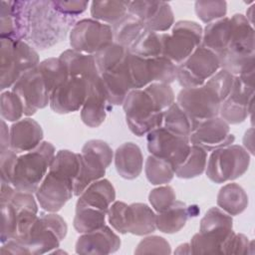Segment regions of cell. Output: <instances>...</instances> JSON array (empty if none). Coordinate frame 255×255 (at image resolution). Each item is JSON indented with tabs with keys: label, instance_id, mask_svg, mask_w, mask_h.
<instances>
[{
	"label": "cell",
	"instance_id": "obj_1",
	"mask_svg": "<svg viewBox=\"0 0 255 255\" xmlns=\"http://www.w3.org/2000/svg\"><path fill=\"white\" fill-rule=\"evenodd\" d=\"M18 7L21 40L35 49L46 50L60 43L77 22L59 12L53 1H18Z\"/></svg>",
	"mask_w": 255,
	"mask_h": 255
},
{
	"label": "cell",
	"instance_id": "obj_2",
	"mask_svg": "<svg viewBox=\"0 0 255 255\" xmlns=\"http://www.w3.org/2000/svg\"><path fill=\"white\" fill-rule=\"evenodd\" d=\"M234 76L220 69L202 86L182 88L176 96V103L194 120L202 122L218 116L222 102L232 88Z\"/></svg>",
	"mask_w": 255,
	"mask_h": 255
},
{
	"label": "cell",
	"instance_id": "obj_3",
	"mask_svg": "<svg viewBox=\"0 0 255 255\" xmlns=\"http://www.w3.org/2000/svg\"><path fill=\"white\" fill-rule=\"evenodd\" d=\"M230 20V40L226 50L218 58L221 69L238 76L255 69V31L242 14H234Z\"/></svg>",
	"mask_w": 255,
	"mask_h": 255
},
{
	"label": "cell",
	"instance_id": "obj_4",
	"mask_svg": "<svg viewBox=\"0 0 255 255\" xmlns=\"http://www.w3.org/2000/svg\"><path fill=\"white\" fill-rule=\"evenodd\" d=\"M55 154V146L50 141L43 140L35 149L18 155L12 179L14 188L35 193L46 176Z\"/></svg>",
	"mask_w": 255,
	"mask_h": 255
},
{
	"label": "cell",
	"instance_id": "obj_5",
	"mask_svg": "<svg viewBox=\"0 0 255 255\" xmlns=\"http://www.w3.org/2000/svg\"><path fill=\"white\" fill-rule=\"evenodd\" d=\"M40 64L39 54L34 47L23 40L1 38L0 89L3 92L19 80L26 72Z\"/></svg>",
	"mask_w": 255,
	"mask_h": 255
},
{
	"label": "cell",
	"instance_id": "obj_6",
	"mask_svg": "<svg viewBox=\"0 0 255 255\" xmlns=\"http://www.w3.org/2000/svg\"><path fill=\"white\" fill-rule=\"evenodd\" d=\"M129 130L142 136L162 126L163 112L144 89L131 90L123 103Z\"/></svg>",
	"mask_w": 255,
	"mask_h": 255
},
{
	"label": "cell",
	"instance_id": "obj_7",
	"mask_svg": "<svg viewBox=\"0 0 255 255\" xmlns=\"http://www.w3.org/2000/svg\"><path fill=\"white\" fill-rule=\"evenodd\" d=\"M80 169L74 181V195L79 196L91 183L104 177L114 159L112 147L102 139H90L82 147Z\"/></svg>",
	"mask_w": 255,
	"mask_h": 255
},
{
	"label": "cell",
	"instance_id": "obj_8",
	"mask_svg": "<svg viewBox=\"0 0 255 255\" xmlns=\"http://www.w3.org/2000/svg\"><path fill=\"white\" fill-rule=\"evenodd\" d=\"M68 226L57 212H41L22 242L28 254L51 253L66 237Z\"/></svg>",
	"mask_w": 255,
	"mask_h": 255
},
{
	"label": "cell",
	"instance_id": "obj_9",
	"mask_svg": "<svg viewBox=\"0 0 255 255\" xmlns=\"http://www.w3.org/2000/svg\"><path fill=\"white\" fill-rule=\"evenodd\" d=\"M250 154L239 144L216 148L207 157L206 176L214 183H224L242 176L249 168Z\"/></svg>",
	"mask_w": 255,
	"mask_h": 255
},
{
	"label": "cell",
	"instance_id": "obj_10",
	"mask_svg": "<svg viewBox=\"0 0 255 255\" xmlns=\"http://www.w3.org/2000/svg\"><path fill=\"white\" fill-rule=\"evenodd\" d=\"M203 29L194 21L180 20L170 33H161L162 56L178 66L201 45Z\"/></svg>",
	"mask_w": 255,
	"mask_h": 255
},
{
	"label": "cell",
	"instance_id": "obj_11",
	"mask_svg": "<svg viewBox=\"0 0 255 255\" xmlns=\"http://www.w3.org/2000/svg\"><path fill=\"white\" fill-rule=\"evenodd\" d=\"M254 70L234 76L230 93L220 106L218 116L229 125L243 123L252 112Z\"/></svg>",
	"mask_w": 255,
	"mask_h": 255
},
{
	"label": "cell",
	"instance_id": "obj_12",
	"mask_svg": "<svg viewBox=\"0 0 255 255\" xmlns=\"http://www.w3.org/2000/svg\"><path fill=\"white\" fill-rule=\"evenodd\" d=\"M128 68L133 89H143L151 83L171 84L176 80V68L167 58H142L128 52Z\"/></svg>",
	"mask_w": 255,
	"mask_h": 255
},
{
	"label": "cell",
	"instance_id": "obj_13",
	"mask_svg": "<svg viewBox=\"0 0 255 255\" xmlns=\"http://www.w3.org/2000/svg\"><path fill=\"white\" fill-rule=\"evenodd\" d=\"M75 177L58 168L49 170L35 192L40 207L47 212H58L74 195Z\"/></svg>",
	"mask_w": 255,
	"mask_h": 255
},
{
	"label": "cell",
	"instance_id": "obj_14",
	"mask_svg": "<svg viewBox=\"0 0 255 255\" xmlns=\"http://www.w3.org/2000/svg\"><path fill=\"white\" fill-rule=\"evenodd\" d=\"M220 69L218 56L200 45L177 66L176 81L182 88L200 87Z\"/></svg>",
	"mask_w": 255,
	"mask_h": 255
},
{
	"label": "cell",
	"instance_id": "obj_15",
	"mask_svg": "<svg viewBox=\"0 0 255 255\" xmlns=\"http://www.w3.org/2000/svg\"><path fill=\"white\" fill-rule=\"evenodd\" d=\"M70 46L78 52L94 55L114 42L113 28L93 18L77 21L70 34Z\"/></svg>",
	"mask_w": 255,
	"mask_h": 255
},
{
	"label": "cell",
	"instance_id": "obj_16",
	"mask_svg": "<svg viewBox=\"0 0 255 255\" xmlns=\"http://www.w3.org/2000/svg\"><path fill=\"white\" fill-rule=\"evenodd\" d=\"M146 142L150 154L168 160L175 169L186 159L191 146L189 137L174 134L163 127L149 131Z\"/></svg>",
	"mask_w": 255,
	"mask_h": 255
},
{
	"label": "cell",
	"instance_id": "obj_17",
	"mask_svg": "<svg viewBox=\"0 0 255 255\" xmlns=\"http://www.w3.org/2000/svg\"><path fill=\"white\" fill-rule=\"evenodd\" d=\"M22 101L24 115L33 116L38 110L50 104V92L38 68L23 74L13 85L12 90Z\"/></svg>",
	"mask_w": 255,
	"mask_h": 255
},
{
	"label": "cell",
	"instance_id": "obj_18",
	"mask_svg": "<svg viewBox=\"0 0 255 255\" xmlns=\"http://www.w3.org/2000/svg\"><path fill=\"white\" fill-rule=\"evenodd\" d=\"M128 14L142 22L146 30L162 33L174 24V14L169 3L164 1H129Z\"/></svg>",
	"mask_w": 255,
	"mask_h": 255
},
{
	"label": "cell",
	"instance_id": "obj_19",
	"mask_svg": "<svg viewBox=\"0 0 255 255\" xmlns=\"http://www.w3.org/2000/svg\"><path fill=\"white\" fill-rule=\"evenodd\" d=\"M90 89V82L84 78L69 77L50 95V108L53 112L65 115L82 109Z\"/></svg>",
	"mask_w": 255,
	"mask_h": 255
},
{
	"label": "cell",
	"instance_id": "obj_20",
	"mask_svg": "<svg viewBox=\"0 0 255 255\" xmlns=\"http://www.w3.org/2000/svg\"><path fill=\"white\" fill-rule=\"evenodd\" d=\"M189 140L191 144L199 145L208 152L232 144L235 136L230 132V125L217 116L200 122Z\"/></svg>",
	"mask_w": 255,
	"mask_h": 255
},
{
	"label": "cell",
	"instance_id": "obj_21",
	"mask_svg": "<svg viewBox=\"0 0 255 255\" xmlns=\"http://www.w3.org/2000/svg\"><path fill=\"white\" fill-rule=\"evenodd\" d=\"M100 77L110 105H123L128 94L134 90L128 68V52L121 63Z\"/></svg>",
	"mask_w": 255,
	"mask_h": 255
},
{
	"label": "cell",
	"instance_id": "obj_22",
	"mask_svg": "<svg viewBox=\"0 0 255 255\" xmlns=\"http://www.w3.org/2000/svg\"><path fill=\"white\" fill-rule=\"evenodd\" d=\"M121 238L107 225L100 229L83 233L76 242L78 254L107 255L117 252L121 247Z\"/></svg>",
	"mask_w": 255,
	"mask_h": 255
},
{
	"label": "cell",
	"instance_id": "obj_23",
	"mask_svg": "<svg viewBox=\"0 0 255 255\" xmlns=\"http://www.w3.org/2000/svg\"><path fill=\"white\" fill-rule=\"evenodd\" d=\"M112 106L108 102L101 77L90 82L87 99L81 109V119L89 128H98L106 120Z\"/></svg>",
	"mask_w": 255,
	"mask_h": 255
},
{
	"label": "cell",
	"instance_id": "obj_24",
	"mask_svg": "<svg viewBox=\"0 0 255 255\" xmlns=\"http://www.w3.org/2000/svg\"><path fill=\"white\" fill-rule=\"evenodd\" d=\"M44 133L38 122L24 118L10 127V149L21 154L35 149L43 141Z\"/></svg>",
	"mask_w": 255,
	"mask_h": 255
},
{
	"label": "cell",
	"instance_id": "obj_25",
	"mask_svg": "<svg viewBox=\"0 0 255 255\" xmlns=\"http://www.w3.org/2000/svg\"><path fill=\"white\" fill-rule=\"evenodd\" d=\"M114 159L117 172L125 179H135L142 171L143 155L140 147L132 141L121 144L114 153Z\"/></svg>",
	"mask_w": 255,
	"mask_h": 255
},
{
	"label": "cell",
	"instance_id": "obj_26",
	"mask_svg": "<svg viewBox=\"0 0 255 255\" xmlns=\"http://www.w3.org/2000/svg\"><path fill=\"white\" fill-rule=\"evenodd\" d=\"M116 199V190L109 179L101 178L91 183L80 195L76 208L90 207L108 212Z\"/></svg>",
	"mask_w": 255,
	"mask_h": 255
},
{
	"label": "cell",
	"instance_id": "obj_27",
	"mask_svg": "<svg viewBox=\"0 0 255 255\" xmlns=\"http://www.w3.org/2000/svg\"><path fill=\"white\" fill-rule=\"evenodd\" d=\"M156 229V213L145 203L128 204L126 212V230L136 236L152 233Z\"/></svg>",
	"mask_w": 255,
	"mask_h": 255
},
{
	"label": "cell",
	"instance_id": "obj_28",
	"mask_svg": "<svg viewBox=\"0 0 255 255\" xmlns=\"http://www.w3.org/2000/svg\"><path fill=\"white\" fill-rule=\"evenodd\" d=\"M65 64L69 77L84 78L92 82L100 77L94 55L84 54L74 49H68L59 57Z\"/></svg>",
	"mask_w": 255,
	"mask_h": 255
},
{
	"label": "cell",
	"instance_id": "obj_29",
	"mask_svg": "<svg viewBox=\"0 0 255 255\" xmlns=\"http://www.w3.org/2000/svg\"><path fill=\"white\" fill-rule=\"evenodd\" d=\"M194 206H187L184 202H175L166 210L156 213V229L166 234H173L180 231L190 216H196L192 210Z\"/></svg>",
	"mask_w": 255,
	"mask_h": 255
},
{
	"label": "cell",
	"instance_id": "obj_30",
	"mask_svg": "<svg viewBox=\"0 0 255 255\" xmlns=\"http://www.w3.org/2000/svg\"><path fill=\"white\" fill-rule=\"evenodd\" d=\"M231 35V20L224 17L205 26L202 33L201 46L209 49L217 56L227 48Z\"/></svg>",
	"mask_w": 255,
	"mask_h": 255
},
{
	"label": "cell",
	"instance_id": "obj_31",
	"mask_svg": "<svg viewBox=\"0 0 255 255\" xmlns=\"http://www.w3.org/2000/svg\"><path fill=\"white\" fill-rule=\"evenodd\" d=\"M199 124L200 122L191 118L176 102H174L163 112L161 127L174 134L189 137Z\"/></svg>",
	"mask_w": 255,
	"mask_h": 255
},
{
	"label": "cell",
	"instance_id": "obj_32",
	"mask_svg": "<svg viewBox=\"0 0 255 255\" xmlns=\"http://www.w3.org/2000/svg\"><path fill=\"white\" fill-rule=\"evenodd\" d=\"M220 209L231 216H236L242 213L248 206L249 199L244 188L238 183L231 182L223 185L216 199Z\"/></svg>",
	"mask_w": 255,
	"mask_h": 255
},
{
	"label": "cell",
	"instance_id": "obj_33",
	"mask_svg": "<svg viewBox=\"0 0 255 255\" xmlns=\"http://www.w3.org/2000/svg\"><path fill=\"white\" fill-rule=\"evenodd\" d=\"M129 1H93L91 3V16L93 19L108 25H115L128 13Z\"/></svg>",
	"mask_w": 255,
	"mask_h": 255
},
{
	"label": "cell",
	"instance_id": "obj_34",
	"mask_svg": "<svg viewBox=\"0 0 255 255\" xmlns=\"http://www.w3.org/2000/svg\"><path fill=\"white\" fill-rule=\"evenodd\" d=\"M114 42L129 49L140 34L146 30L140 20L130 14H127L122 20L112 26Z\"/></svg>",
	"mask_w": 255,
	"mask_h": 255
},
{
	"label": "cell",
	"instance_id": "obj_35",
	"mask_svg": "<svg viewBox=\"0 0 255 255\" xmlns=\"http://www.w3.org/2000/svg\"><path fill=\"white\" fill-rule=\"evenodd\" d=\"M0 37L21 40L18 0L1 1Z\"/></svg>",
	"mask_w": 255,
	"mask_h": 255
},
{
	"label": "cell",
	"instance_id": "obj_36",
	"mask_svg": "<svg viewBox=\"0 0 255 255\" xmlns=\"http://www.w3.org/2000/svg\"><path fill=\"white\" fill-rule=\"evenodd\" d=\"M175 167L168 160L148 155L144 163V172L147 180L152 185H162L169 183L175 175Z\"/></svg>",
	"mask_w": 255,
	"mask_h": 255
},
{
	"label": "cell",
	"instance_id": "obj_37",
	"mask_svg": "<svg viewBox=\"0 0 255 255\" xmlns=\"http://www.w3.org/2000/svg\"><path fill=\"white\" fill-rule=\"evenodd\" d=\"M207 151L199 145L191 144L186 159L176 168L175 175L179 178L189 179L201 175L206 168Z\"/></svg>",
	"mask_w": 255,
	"mask_h": 255
},
{
	"label": "cell",
	"instance_id": "obj_38",
	"mask_svg": "<svg viewBox=\"0 0 255 255\" xmlns=\"http://www.w3.org/2000/svg\"><path fill=\"white\" fill-rule=\"evenodd\" d=\"M233 231L232 216L219 207L209 208L200 220L199 232L229 234Z\"/></svg>",
	"mask_w": 255,
	"mask_h": 255
},
{
	"label": "cell",
	"instance_id": "obj_39",
	"mask_svg": "<svg viewBox=\"0 0 255 255\" xmlns=\"http://www.w3.org/2000/svg\"><path fill=\"white\" fill-rule=\"evenodd\" d=\"M128 52L142 58L162 56L161 33L144 30L128 49Z\"/></svg>",
	"mask_w": 255,
	"mask_h": 255
},
{
	"label": "cell",
	"instance_id": "obj_40",
	"mask_svg": "<svg viewBox=\"0 0 255 255\" xmlns=\"http://www.w3.org/2000/svg\"><path fill=\"white\" fill-rule=\"evenodd\" d=\"M37 68L47 85L50 95L59 85L69 79L67 68L60 58L45 59L40 62Z\"/></svg>",
	"mask_w": 255,
	"mask_h": 255
},
{
	"label": "cell",
	"instance_id": "obj_41",
	"mask_svg": "<svg viewBox=\"0 0 255 255\" xmlns=\"http://www.w3.org/2000/svg\"><path fill=\"white\" fill-rule=\"evenodd\" d=\"M107 213L108 212L90 207L76 208L73 220L74 228L80 234L100 229L106 225Z\"/></svg>",
	"mask_w": 255,
	"mask_h": 255
},
{
	"label": "cell",
	"instance_id": "obj_42",
	"mask_svg": "<svg viewBox=\"0 0 255 255\" xmlns=\"http://www.w3.org/2000/svg\"><path fill=\"white\" fill-rule=\"evenodd\" d=\"M128 52V49L117 44L116 42H113L94 54L95 62L100 75L113 69L119 63H121L127 56Z\"/></svg>",
	"mask_w": 255,
	"mask_h": 255
},
{
	"label": "cell",
	"instance_id": "obj_43",
	"mask_svg": "<svg viewBox=\"0 0 255 255\" xmlns=\"http://www.w3.org/2000/svg\"><path fill=\"white\" fill-rule=\"evenodd\" d=\"M0 114L2 120L11 123L18 122L25 116L23 103L13 91H3L1 93Z\"/></svg>",
	"mask_w": 255,
	"mask_h": 255
},
{
	"label": "cell",
	"instance_id": "obj_44",
	"mask_svg": "<svg viewBox=\"0 0 255 255\" xmlns=\"http://www.w3.org/2000/svg\"><path fill=\"white\" fill-rule=\"evenodd\" d=\"M194 9L197 17L206 25L226 17L227 3L225 1H196Z\"/></svg>",
	"mask_w": 255,
	"mask_h": 255
},
{
	"label": "cell",
	"instance_id": "obj_45",
	"mask_svg": "<svg viewBox=\"0 0 255 255\" xmlns=\"http://www.w3.org/2000/svg\"><path fill=\"white\" fill-rule=\"evenodd\" d=\"M176 200V194L170 185H162L150 190L148 201L152 209L158 213L169 208Z\"/></svg>",
	"mask_w": 255,
	"mask_h": 255
},
{
	"label": "cell",
	"instance_id": "obj_46",
	"mask_svg": "<svg viewBox=\"0 0 255 255\" xmlns=\"http://www.w3.org/2000/svg\"><path fill=\"white\" fill-rule=\"evenodd\" d=\"M143 89L151 96L162 112L175 102V96L169 84L151 83Z\"/></svg>",
	"mask_w": 255,
	"mask_h": 255
},
{
	"label": "cell",
	"instance_id": "obj_47",
	"mask_svg": "<svg viewBox=\"0 0 255 255\" xmlns=\"http://www.w3.org/2000/svg\"><path fill=\"white\" fill-rule=\"evenodd\" d=\"M135 254H170L171 247L161 236H147L143 238L134 250Z\"/></svg>",
	"mask_w": 255,
	"mask_h": 255
},
{
	"label": "cell",
	"instance_id": "obj_48",
	"mask_svg": "<svg viewBox=\"0 0 255 255\" xmlns=\"http://www.w3.org/2000/svg\"><path fill=\"white\" fill-rule=\"evenodd\" d=\"M253 241L242 233L233 232L224 242L221 248V254H252Z\"/></svg>",
	"mask_w": 255,
	"mask_h": 255
},
{
	"label": "cell",
	"instance_id": "obj_49",
	"mask_svg": "<svg viewBox=\"0 0 255 255\" xmlns=\"http://www.w3.org/2000/svg\"><path fill=\"white\" fill-rule=\"evenodd\" d=\"M1 243H5L6 241L13 239L15 237L17 227V216L14 207L9 202L1 203Z\"/></svg>",
	"mask_w": 255,
	"mask_h": 255
},
{
	"label": "cell",
	"instance_id": "obj_50",
	"mask_svg": "<svg viewBox=\"0 0 255 255\" xmlns=\"http://www.w3.org/2000/svg\"><path fill=\"white\" fill-rule=\"evenodd\" d=\"M128 204L123 201H114L108 210V220L111 226L121 234H126V212Z\"/></svg>",
	"mask_w": 255,
	"mask_h": 255
},
{
	"label": "cell",
	"instance_id": "obj_51",
	"mask_svg": "<svg viewBox=\"0 0 255 255\" xmlns=\"http://www.w3.org/2000/svg\"><path fill=\"white\" fill-rule=\"evenodd\" d=\"M18 154L12 149L0 151V170H1V184H12L15 163Z\"/></svg>",
	"mask_w": 255,
	"mask_h": 255
},
{
	"label": "cell",
	"instance_id": "obj_52",
	"mask_svg": "<svg viewBox=\"0 0 255 255\" xmlns=\"http://www.w3.org/2000/svg\"><path fill=\"white\" fill-rule=\"evenodd\" d=\"M56 9L64 15L70 17H77L78 15L84 13L89 5V1H79V0H71V1H53Z\"/></svg>",
	"mask_w": 255,
	"mask_h": 255
},
{
	"label": "cell",
	"instance_id": "obj_53",
	"mask_svg": "<svg viewBox=\"0 0 255 255\" xmlns=\"http://www.w3.org/2000/svg\"><path fill=\"white\" fill-rule=\"evenodd\" d=\"M1 254H28V251L20 241L13 238L2 243Z\"/></svg>",
	"mask_w": 255,
	"mask_h": 255
},
{
	"label": "cell",
	"instance_id": "obj_54",
	"mask_svg": "<svg viewBox=\"0 0 255 255\" xmlns=\"http://www.w3.org/2000/svg\"><path fill=\"white\" fill-rule=\"evenodd\" d=\"M10 148V128L4 120H1V139H0V151Z\"/></svg>",
	"mask_w": 255,
	"mask_h": 255
},
{
	"label": "cell",
	"instance_id": "obj_55",
	"mask_svg": "<svg viewBox=\"0 0 255 255\" xmlns=\"http://www.w3.org/2000/svg\"><path fill=\"white\" fill-rule=\"evenodd\" d=\"M176 254H191V249L189 243H184L181 244L177 247V249L174 251Z\"/></svg>",
	"mask_w": 255,
	"mask_h": 255
}]
</instances>
